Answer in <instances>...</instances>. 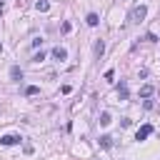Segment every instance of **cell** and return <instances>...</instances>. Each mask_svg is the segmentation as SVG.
<instances>
[{"mask_svg": "<svg viewBox=\"0 0 160 160\" xmlns=\"http://www.w3.org/2000/svg\"><path fill=\"white\" fill-rule=\"evenodd\" d=\"M145 15H148V8H145V5H135V8L130 10V22H142Z\"/></svg>", "mask_w": 160, "mask_h": 160, "instance_id": "obj_1", "label": "cell"}, {"mask_svg": "<svg viewBox=\"0 0 160 160\" xmlns=\"http://www.w3.org/2000/svg\"><path fill=\"white\" fill-rule=\"evenodd\" d=\"M52 58H55L58 62H65V60H68V50H65L62 45H58V48H52Z\"/></svg>", "mask_w": 160, "mask_h": 160, "instance_id": "obj_2", "label": "cell"}, {"mask_svg": "<svg viewBox=\"0 0 160 160\" xmlns=\"http://www.w3.org/2000/svg\"><path fill=\"white\" fill-rule=\"evenodd\" d=\"M150 135H152V125H142V128L138 130L135 140H140V142H142V140H145V138H150Z\"/></svg>", "mask_w": 160, "mask_h": 160, "instance_id": "obj_3", "label": "cell"}, {"mask_svg": "<svg viewBox=\"0 0 160 160\" xmlns=\"http://www.w3.org/2000/svg\"><path fill=\"white\" fill-rule=\"evenodd\" d=\"M20 140H22L20 135H2L0 138V145H18Z\"/></svg>", "mask_w": 160, "mask_h": 160, "instance_id": "obj_4", "label": "cell"}, {"mask_svg": "<svg viewBox=\"0 0 160 160\" xmlns=\"http://www.w3.org/2000/svg\"><path fill=\"white\" fill-rule=\"evenodd\" d=\"M92 52H95V60H100V58H102V52H105V42H102V40H95Z\"/></svg>", "mask_w": 160, "mask_h": 160, "instance_id": "obj_5", "label": "cell"}, {"mask_svg": "<svg viewBox=\"0 0 160 160\" xmlns=\"http://www.w3.org/2000/svg\"><path fill=\"white\" fill-rule=\"evenodd\" d=\"M118 98H120V100H128V82H125V80L118 85Z\"/></svg>", "mask_w": 160, "mask_h": 160, "instance_id": "obj_6", "label": "cell"}, {"mask_svg": "<svg viewBox=\"0 0 160 160\" xmlns=\"http://www.w3.org/2000/svg\"><path fill=\"white\" fill-rule=\"evenodd\" d=\"M35 10H38V12H48V10H50V2H48V0H38V2H35Z\"/></svg>", "mask_w": 160, "mask_h": 160, "instance_id": "obj_7", "label": "cell"}, {"mask_svg": "<svg viewBox=\"0 0 160 160\" xmlns=\"http://www.w3.org/2000/svg\"><path fill=\"white\" fill-rule=\"evenodd\" d=\"M10 78H12L15 82H18V80H22V70H20L18 65H12V68H10Z\"/></svg>", "mask_w": 160, "mask_h": 160, "instance_id": "obj_8", "label": "cell"}, {"mask_svg": "<svg viewBox=\"0 0 160 160\" xmlns=\"http://www.w3.org/2000/svg\"><path fill=\"white\" fill-rule=\"evenodd\" d=\"M152 92H155V88H152V85H142V88H140V98H145V100H148Z\"/></svg>", "mask_w": 160, "mask_h": 160, "instance_id": "obj_9", "label": "cell"}, {"mask_svg": "<svg viewBox=\"0 0 160 160\" xmlns=\"http://www.w3.org/2000/svg\"><path fill=\"white\" fill-rule=\"evenodd\" d=\"M110 122H112V118H110V112H108V110H105V112H100V125L105 128V125H110Z\"/></svg>", "mask_w": 160, "mask_h": 160, "instance_id": "obj_10", "label": "cell"}, {"mask_svg": "<svg viewBox=\"0 0 160 160\" xmlns=\"http://www.w3.org/2000/svg\"><path fill=\"white\" fill-rule=\"evenodd\" d=\"M98 22H100V18H98V12H90V15H88V25H90V28H95Z\"/></svg>", "mask_w": 160, "mask_h": 160, "instance_id": "obj_11", "label": "cell"}, {"mask_svg": "<svg viewBox=\"0 0 160 160\" xmlns=\"http://www.w3.org/2000/svg\"><path fill=\"white\" fill-rule=\"evenodd\" d=\"M100 148H112V138L110 135H102L100 138Z\"/></svg>", "mask_w": 160, "mask_h": 160, "instance_id": "obj_12", "label": "cell"}, {"mask_svg": "<svg viewBox=\"0 0 160 160\" xmlns=\"http://www.w3.org/2000/svg\"><path fill=\"white\" fill-rule=\"evenodd\" d=\"M38 92H40V88H38V85H30V88H25V95H30V98H32V95H38Z\"/></svg>", "mask_w": 160, "mask_h": 160, "instance_id": "obj_13", "label": "cell"}, {"mask_svg": "<svg viewBox=\"0 0 160 160\" xmlns=\"http://www.w3.org/2000/svg\"><path fill=\"white\" fill-rule=\"evenodd\" d=\"M42 60H45V52H42V50H40V52H35V55H32V62H42Z\"/></svg>", "mask_w": 160, "mask_h": 160, "instance_id": "obj_14", "label": "cell"}, {"mask_svg": "<svg viewBox=\"0 0 160 160\" xmlns=\"http://www.w3.org/2000/svg\"><path fill=\"white\" fill-rule=\"evenodd\" d=\"M70 30H72V25H70V22H68V20H65V22H62V32H65V35H68V32H70Z\"/></svg>", "mask_w": 160, "mask_h": 160, "instance_id": "obj_15", "label": "cell"}, {"mask_svg": "<svg viewBox=\"0 0 160 160\" xmlns=\"http://www.w3.org/2000/svg\"><path fill=\"white\" fill-rule=\"evenodd\" d=\"M112 78H115V72H112V70H108V72H105V80H108V82H112Z\"/></svg>", "mask_w": 160, "mask_h": 160, "instance_id": "obj_16", "label": "cell"}, {"mask_svg": "<svg viewBox=\"0 0 160 160\" xmlns=\"http://www.w3.org/2000/svg\"><path fill=\"white\" fill-rule=\"evenodd\" d=\"M22 150H25V155H32V145H30V142H25V148H22Z\"/></svg>", "mask_w": 160, "mask_h": 160, "instance_id": "obj_17", "label": "cell"}, {"mask_svg": "<svg viewBox=\"0 0 160 160\" xmlns=\"http://www.w3.org/2000/svg\"><path fill=\"white\" fill-rule=\"evenodd\" d=\"M2 12H5V2L0 0V15H2Z\"/></svg>", "mask_w": 160, "mask_h": 160, "instance_id": "obj_18", "label": "cell"}, {"mask_svg": "<svg viewBox=\"0 0 160 160\" xmlns=\"http://www.w3.org/2000/svg\"><path fill=\"white\" fill-rule=\"evenodd\" d=\"M0 52H2V42H0Z\"/></svg>", "mask_w": 160, "mask_h": 160, "instance_id": "obj_19", "label": "cell"}]
</instances>
